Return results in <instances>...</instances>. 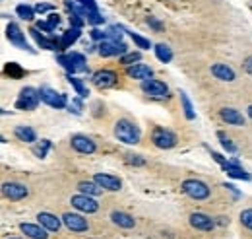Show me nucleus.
Masks as SVG:
<instances>
[{"mask_svg": "<svg viewBox=\"0 0 252 239\" xmlns=\"http://www.w3.org/2000/svg\"><path fill=\"white\" fill-rule=\"evenodd\" d=\"M115 136H117V140H121L125 144H138L142 134H140V129L134 123H130L126 119H121L115 125Z\"/></svg>", "mask_w": 252, "mask_h": 239, "instance_id": "obj_1", "label": "nucleus"}, {"mask_svg": "<svg viewBox=\"0 0 252 239\" xmlns=\"http://www.w3.org/2000/svg\"><path fill=\"white\" fill-rule=\"evenodd\" d=\"M182 191L190 197V199H194V201H206L208 197H210V187L206 185V183H202V181H198V179H186L184 183H182Z\"/></svg>", "mask_w": 252, "mask_h": 239, "instance_id": "obj_2", "label": "nucleus"}, {"mask_svg": "<svg viewBox=\"0 0 252 239\" xmlns=\"http://www.w3.org/2000/svg\"><path fill=\"white\" fill-rule=\"evenodd\" d=\"M39 101H41L39 90L27 86V88H23V90L19 92V97H18V101H16V107H18V109H27V111H31V109H35V107L39 105Z\"/></svg>", "mask_w": 252, "mask_h": 239, "instance_id": "obj_3", "label": "nucleus"}, {"mask_svg": "<svg viewBox=\"0 0 252 239\" xmlns=\"http://www.w3.org/2000/svg\"><path fill=\"white\" fill-rule=\"evenodd\" d=\"M151 140H153V144H155L157 148H161V150H169V148H173V146L177 144V136H175L171 130H167V129H155Z\"/></svg>", "mask_w": 252, "mask_h": 239, "instance_id": "obj_4", "label": "nucleus"}, {"mask_svg": "<svg viewBox=\"0 0 252 239\" xmlns=\"http://www.w3.org/2000/svg\"><path fill=\"white\" fill-rule=\"evenodd\" d=\"M70 202H72V206L76 208V210H80V212H86V214H93V212H97V208H99V204L90 197V195H74L72 199H70Z\"/></svg>", "mask_w": 252, "mask_h": 239, "instance_id": "obj_5", "label": "nucleus"}, {"mask_svg": "<svg viewBox=\"0 0 252 239\" xmlns=\"http://www.w3.org/2000/svg\"><path fill=\"white\" fill-rule=\"evenodd\" d=\"M39 95H41V101L54 107V109H64L66 107V97L62 93H56L54 90L51 88H41L39 90Z\"/></svg>", "mask_w": 252, "mask_h": 239, "instance_id": "obj_6", "label": "nucleus"}, {"mask_svg": "<svg viewBox=\"0 0 252 239\" xmlns=\"http://www.w3.org/2000/svg\"><path fill=\"white\" fill-rule=\"evenodd\" d=\"M62 222H64V226H66L70 232H76V234H82V232H88V230H90L88 220H86L84 216H80V214L68 212V214L62 216Z\"/></svg>", "mask_w": 252, "mask_h": 239, "instance_id": "obj_7", "label": "nucleus"}, {"mask_svg": "<svg viewBox=\"0 0 252 239\" xmlns=\"http://www.w3.org/2000/svg\"><path fill=\"white\" fill-rule=\"evenodd\" d=\"M142 92H145L147 95H153V97H165L167 92H169V88H167L165 82L149 78V80H144L142 82Z\"/></svg>", "mask_w": 252, "mask_h": 239, "instance_id": "obj_8", "label": "nucleus"}, {"mask_svg": "<svg viewBox=\"0 0 252 239\" xmlns=\"http://www.w3.org/2000/svg\"><path fill=\"white\" fill-rule=\"evenodd\" d=\"M2 193L10 201H21V199H25L29 195V189L25 185H21V183H4Z\"/></svg>", "mask_w": 252, "mask_h": 239, "instance_id": "obj_9", "label": "nucleus"}, {"mask_svg": "<svg viewBox=\"0 0 252 239\" xmlns=\"http://www.w3.org/2000/svg\"><path fill=\"white\" fill-rule=\"evenodd\" d=\"M126 45L123 41H113V39H105L99 45V55L101 56H115V55H125Z\"/></svg>", "mask_w": 252, "mask_h": 239, "instance_id": "obj_10", "label": "nucleus"}, {"mask_svg": "<svg viewBox=\"0 0 252 239\" xmlns=\"http://www.w3.org/2000/svg\"><path fill=\"white\" fill-rule=\"evenodd\" d=\"M188 222H190V226H192L194 230H202V232H212V230H214V226H216V222H214L208 214H202V212H194V214H190Z\"/></svg>", "mask_w": 252, "mask_h": 239, "instance_id": "obj_11", "label": "nucleus"}, {"mask_svg": "<svg viewBox=\"0 0 252 239\" xmlns=\"http://www.w3.org/2000/svg\"><path fill=\"white\" fill-rule=\"evenodd\" d=\"M6 37L10 39V43H12L14 47H18V49H29V45H27V41H25L23 31H21L16 23H10V25L6 27Z\"/></svg>", "mask_w": 252, "mask_h": 239, "instance_id": "obj_12", "label": "nucleus"}, {"mask_svg": "<svg viewBox=\"0 0 252 239\" xmlns=\"http://www.w3.org/2000/svg\"><path fill=\"white\" fill-rule=\"evenodd\" d=\"M70 144H72V148H74L76 152H80V154H93V152H95V142H93L91 138L84 136V134L72 136Z\"/></svg>", "mask_w": 252, "mask_h": 239, "instance_id": "obj_13", "label": "nucleus"}, {"mask_svg": "<svg viewBox=\"0 0 252 239\" xmlns=\"http://www.w3.org/2000/svg\"><path fill=\"white\" fill-rule=\"evenodd\" d=\"M93 181L99 183L105 191H121V187H123L121 179L115 177V175H109V173H95L93 175Z\"/></svg>", "mask_w": 252, "mask_h": 239, "instance_id": "obj_14", "label": "nucleus"}, {"mask_svg": "<svg viewBox=\"0 0 252 239\" xmlns=\"http://www.w3.org/2000/svg\"><path fill=\"white\" fill-rule=\"evenodd\" d=\"M93 84L99 88V90H107V88H113L117 84V74L111 72V70H101L93 76Z\"/></svg>", "mask_w": 252, "mask_h": 239, "instance_id": "obj_15", "label": "nucleus"}, {"mask_svg": "<svg viewBox=\"0 0 252 239\" xmlns=\"http://www.w3.org/2000/svg\"><path fill=\"white\" fill-rule=\"evenodd\" d=\"M29 33H31V37L35 39V43H37L39 47H43V49H49V51H56V49H60V45H58V39H49V37L41 35L37 27H31V29H29Z\"/></svg>", "mask_w": 252, "mask_h": 239, "instance_id": "obj_16", "label": "nucleus"}, {"mask_svg": "<svg viewBox=\"0 0 252 239\" xmlns=\"http://www.w3.org/2000/svg\"><path fill=\"white\" fill-rule=\"evenodd\" d=\"M37 222H39L43 228H47L49 232H58V230H60V218H56V216L51 214V212H39V214H37Z\"/></svg>", "mask_w": 252, "mask_h": 239, "instance_id": "obj_17", "label": "nucleus"}, {"mask_svg": "<svg viewBox=\"0 0 252 239\" xmlns=\"http://www.w3.org/2000/svg\"><path fill=\"white\" fill-rule=\"evenodd\" d=\"M19 230H21L27 238H31V239H47L49 238V234H47L49 230H47V228H43L41 224H39V226H35V224H25V222H23V224H19Z\"/></svg>", "mask_w": 252, "mask_h": 239, "instance_id": "obj_18", "label": "nucleus"}, {"mask_svg": "<svg viewBox=\"0 0 252 239\" xmlns=\"http://www.w3.org/2000/svg\"><path fill=\"white\" fill-rule=\"evenodd\" d=\"M219 115H221V119H223L227 125H235V127H243V125H245V117H243V113H239L237 109L225 107V109L219 111Z\"/></svg>", "mask_w": 252, "mask_h": 239, "instance_id": "obj_19", "label": "nucleus"}, {"mask_svg": "<svg viewBox=\"0 0 252 239\" xmlns=\"http://www.w3.org/2000/svg\"><path fill=\"white\" fill-rule=\"evenodd\" d=\"M223 171L227 173V175H231V177H235V179H243V181H251V173L249 171H245L237 162H227L225 165H223Z\"/></svg>", "mask_w": 252, "mask_h": 239, "instance_id": "obj_20", "label": "nucleus"}, {"mask_svg": "<svg viewBox=\"0 0 252 239\" xmlns=\"http://www.w3.org/2000/svg\"><path fill=\"white\" fill-rule=\"evenodd\" d=\"M111 222H113L115 226H119V228H125V230H130V228L136 226V220H134L130 214L121 212V210H115V212L111 214Z\"/></svg>", "mask_w": 252, "mask_h": 239, "instance_id": "obj_21", "label": "nucleus"}, {"mask_svg": "<svg viewBox=\"0 0 252 239\" xmlns=\"http://www.w3.org/2000/svg\"><path fill=\"white\" fill-rule=\"evenodd\" d=\"M126 72H128V76H130V78H134V80H142V82H144V80H149V78H151V74H153V72H151V68H149L147 64H134V66H130Z\"/></svg>", "mask_w": 252, "mask_h": 239, "instance_id": "obj_22", "label": "nucleus"}, {"mask_svg": "<svg viewBox=\"0 0 252 239\" xmlns=\"http://www.w3.org/2000/svg\"><path fill=\"white\" fill-rule=\"evenodd\" d=\"M212 74H214L217 80H223V82H233V80H235V72H233V68H229L227 64H214V66H212Z\"/></svg>", "mask_w": 252, "mask_h": 239, "instance_id": "obj_23", "label": "nucleus"}, {"mask_svg": "<svg viewBox=\"0 0 252 239\" xmlns=\"http://www.w3.org/2000/svg\"><path fill=\"white\" fill-rule=\"evenodd\" d=\"M80 27H70L60 39H58V45H60V49H66V47H70L72 43H76L78 41V37H80Z\"/></svg>", "mask_w": 252, "mask_h": 239, "instance_id": "obj_24", "label": "nucleus"}, {"mask_svg": "<svg viewBox=\"0 0 252 239\" xmlns=\"http://www.w3.org/2000/svg\"><path fill=\"white\" fill-rule=\"evenodd\" d=\"M78 189H80L84 195H90V197H99V195L103 193V187H101L99 183H95V181H84V183L78 185Z\"/></svg>", "mask_w": 252, "mask_h": 239, "instance_id": "obj_25", "label": "nucleus"}, {"mask_svg": "<svg viewBox=\"0 0 252 239\" xmlns=\"http://www.w3.org/2000/svg\"><path fill=\"white\" fill-rule=\"evenodd\" d=\"M14 134H16L19 140H23V142H35V140H37L35 130H33V129H29V127H16Z\"/></svg>", "mask_w": 252, "mask_h": 239, "instance_id": "obj_26", "label": "nucleus"}, {"mask_svg": "<svg viewBox=\"0 0 252 239\" xmlns=\"http://www.w3.org/2000/svg\"><path fill=\"white\" fill-rule=\"evenodd\" d=\"M153 49H155V55H157V58H159L161 62H171V58H173V51H171L165 43H157Z\"/></svg>", "mask_w": 252, "mask_h": 239, "instance_id": "obj_27", "label": "nucleus"}, {"mask_svg": "<svg viewBox=\"0 0 252 239\" xmlns=\"http://www.w3.org/2000/svg\"><path fill=\"white\" fill-rule=\"evenodd\" d=\"M68 56H70V60H72V64H74V72H86V70H88V64H86L84 55H80V53H70Z\"/></svg>", "mask_w": 252, "mask_h": 239, "instance_id": "obj_28", "label": "nucleus"}, {"mask_svg": "<svg viewBox=\"0 0 252 239\" xmlns=\"http://www.w3.org/2000/svg\"><path fill=\"white\" fill-rule=\"evenodd\" d=\"M68 82L72 84V88L76 90V93H78L80 97H88V88H86V86H84V84H82L78 78H74V76L70 74V76H68Z\"/></svg>", "mask_w": 252, "mask_h": 239, "instance_id": "obj_29", "label": "nucleus"}, {"mask_svg": "<svg viewBox=\"0 0 252 239\" xmlns=\"http://www.w3.org/2000/svg\"><path fill=\"white\" fill-rule=\"evenodd\" d=\"M16 14H18L21 19H33L35 8H31V6H25V4H19V6L16 8Z\"/></svg>", "mask_w": 252, "mask_h": 239, "instance_id": "obj_30", "label": "nucleus"}, {"mask_svg": "<svg viewBox=\"0 0 252 239\" xmlns=\"http://www.w3.org/2000/svg\"><path fill=\"white\" fill-rule=\"evenodd\" d=\"M180 101H182V107H184V115H186V119H188V121H192L196 115H194V111H192V103H190V99H188V95H186L184 92H180Z\"/></svg>", "mask_w": 252, "mask_h": 239, "instance_id": "obj_31", "label": "nucleus"}, {"mask_svg": "<svg viewBox=\"0 0 252 239\" xmlns=\"http://www.w3.org/2000/svg\"><path fill=\"white\" fill-rule=\"evenodd\" d=\"M4 72H6V74H10V78H16V80L23 76V70H21V68H19L16 62H10V64H6Z\"/></svg>", "mask_w": 252, "mask_h": 239, "instance_id": "obj_32", "label": "nucleus"}, {"mask_svg": "<svg viewBox=\"0 0 252 239\" xmlns=\"http://www.w3.org/2000/svg\"><path fill=\"white\" fill-rule=\"evenodd\" d=\"M49 148H51V142H49V140H41V144L33 146V154H35L37 158H45L47 152H49Z\"/></svg>", "mask_w": 252, "mask_h": 239, "instance_id": "obj_33", "label": "nucleus"}, {"mask_svg": "<svg viewBox=\"0 0 252 239\" xmlns=\"http://www.w3.org/2000/svg\"><path fill=\"white\" fill-rule=\"evenodd\" d=\"M217 138H219L221 146H223L227 152H231V154H235V152H237V146H235V144H233V142H231V140H229V138H227L223 132H217Z\"/></svg>", "mask_w": 252, "mask_h": 239, "instance_id": "obj_34", "label": "nucleus"}, {"mask_svg": "<svg viewBox=\"0 0 252 239\" xmlns=\"http://www.w3.org/2000/svg\"><path fill=\"white\" fill-rule=\"evenodd\" d=\"M130 33V37H132V41L140 47V49H149L151 45H149V41L145 39V37H142V35H138V33H134V31H128Z\"/></svg>", "mask_w": 252, "mask_h": 239, "instance_id": "obj_35", "label": "nucleus"}, {"mask_svg": "<svg viewBox=\"0 0 252 239\" xmlns=\"http://www.w3.org/2000/svg\"><path fill=\"white\" fill-rule=\"evenodd\" d=\"M241 224H243L245 228L252 230V208H247V210L241 212Z\"/></svg>", "mask_w": 252, "mask_h": 239, "instance_id": "obj_36", "label": "nucleus"}, {"mask_svg": "<svg viewBox=\"0 0 252 239\" xmlns=\"http://www.w3.org/2000/svg\"><path fill=\"white\" fill-rule=\"evenodd\" d=\"M136 60H140V53H128V55L121 56V62L123 64H134Z\"/></svg>", "mask_w": 252, "mask_h": 239, "instance_id": "obj_37", "label": "nucleus"}, {"mask_svg": "<svg viewBox=\"0 0 252 239\" xmlns=\"http://www.w3.org/2000/svg\"><path fill=\"white\" fill-rule=\"evenodd\" d=\"M105 33H107V39H113V41H121V35H123V31H119V27H115V25L109 27Z\"/></svg>", "mask_w": 252, "mask_h": 239, "instance_id": "obj_38", "label": "nucleus"}, {"mask_svg": "<svg viewBox=\"0 0 252 239\" xmlns=\"http://www.w3.org/2000/svg\"><path fill=\"white\" fill-rule=\"evenodd\" d=\"M78 2H80V4H82V6H84L88 12H90V14H93V12H99V10H97V4H95V0H78Z\"/></svg>", "mask_w": 252, "mask_h": 239, "instance_id": "obj_39", "label": "nucleus"}, {"mask_svg": "<svg viewBox=\"0 0 252 239\" xmlns=\"http://www.w3.org/2000/svg\"><path fill=\"white\" fill-rule=\"evenodd\" d=\"M88 23H91V25H99V23H103V16H101L99 12H93V14H90V16H88Z\"/></svg>", "mask_w": 252, "mask_h": 239, "instance_id": "obj_40", "label": "nucleus"}, {"mask_svg": "<svg viewBox=\"0 0 252 239\" xmlns=\"http://www.w3.org/2000/svg\"><path fill=\"white\" fill-rule=\"evenodd\" d=\"M37 29H43V31H49V33H51V31H54L56 27H54L51 21H37Z\"/></svg>", "mask_w": 252, "mask_h": 239, "instance_id": "obj_41", "label": "nucleus"}, {"mask_svg": "<svg viewBox=\"0 0 252 239\" xmlns=\"http://www.w3.org/2000/svg\"><path fill=\"white\" fill-rule=\"evenodd\" d=\"M91 37H93V39L105 41V39H107V33H105V31H99V29H93V31H91Z\"/></svg>", "mask_w": 252, "mask_h": 239, "instance_id": "obj_42", "label": "nucleus"}, {"mask_svg": "<svg viewBox=\"0 0 252 239\" xmlns=\"http://www.w3.org/2000/svg\"><path fill=\"white\" fill-rule=\"evenodd\" d=\"M49 10H53L51 4H37L35 6V12H49Z\"/></svg>", "mask_w": 252, "mask_h": 239, "instance_id": "obj_43", "label": "nucleus"}, {"mask_svg": "<svg viewBox=\"0 0 252 239\" xmlns=\"http://www.w3.org/2000/svg\"><path fill=\"white\" fill-rule=\"evenodd\" d=\"M212 156H214V160H216L217 164H221V165H225V164H227V160H225V158H221L217 152H212Z\"/></svg>", "mask_w": 252, "mask_h": 239, "instance_id": "obj_44", "label": "nucleus"}, {"mask_svg": "<svg viewBox=\"0 0 252 239\" xmlns=\"http://www.w3.org/2000/svg\"><path fill=\"white\" fill-rule=\"evenodd\" d=\"M49 21H51V23H53V25H54V27H56V25H58V23H60V18H58V16H56V14H51V16H49Z\"/></svg>", "mask_w": 252, "mask_h": 239, "instance_id": "obj_45", "label": "nucleus"}, {"mask_svg": "<svg viewBox=\"0 0 252 239\" xmlns=\"http://www.w3.org/2000/svg\"><path fill=\"white\" fill-rule=\"evenodd\" d=\"M245 70H247L249 74H252V56H249V58L245 60Z\"/></svg>", "mask_w": 252, "mask_h": 239, "instance_id": "obj_46", "label": "nucleus"}, {"mask_svg": "<svg viewBox=\"0 0 252 239\" xmlns=\"http://www.w3.org/2000/svg\"><path fill=\"white\" fill-rule=\"evenodd\" d=\"M147 21H149V23H151V25H153V27H155V29H157V31H161V29H163V27H161V23H159V21H155V19H153V18H149V19H147Z\"/></svg>", "mask_w": 252, "mask_h": 239, "instance_id": "obj_47", "label": "nucleus"}, {"mask_svg": "<svg viewBox=\"0 0 252 239\" xmlns=\"http://www.w3.org/2000/svg\"><path fill=\"white\" fill-rule=\"evenodd\" d=\"M128 162L138 164V165H142V164H144V160H140V158H132V154H128Z\"/></svg>", "mask_w": 252, "mask_h": 239, "instance_id": "obj_48", "label": "nucleus"}, {"mask_svg": "<svg viewBox=\"0 0 252 239\" xmlns=\"http://www.w3.org/2000/svg\"><path fill=\"white\" fill-rule=\"evenodd\" d=\"M249 117H251V119H252V105H251V107H249Z\"/></svg>", "mask_w": 252, "mask_h": 239, "instance_id": "obj_49", "label": "nucleus"}]
</instances>
